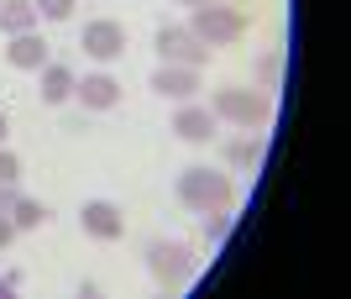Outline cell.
<instances>
[{"label": "cell", "mask_w": 351, "mask_h": 299, "mask_svg": "<svg viewBox=\"0 0 351 299\" xmlns=\"http://www.w3.org/2000/svg\"><path fill=\"white\" fill-rule=\"evenodd\" d=\"M178 205L194 210V215H205V210H231L236 205V184L231 174H215V168L194 163L178 174Z\"/></svg>", "instance_id": "1"}, {"label": "cell", "mask_w": 351, "mask_h": 299, "mask_svg": "<svg viewBox=\"0 0 351 299\" xmlns=\"http://www.w3.org/2000/svg\"><path fill=\"white\" fill-rule=\"evenodd\" d=\"M210 110H215V121H231L236 132H263V126H273V100H267L263 90H241V84L215 90Z\"/></svg>", "instance_id": "2"}, {"label": "cell", "mask_w": 351, "mask_h": 299, "mask_svg": "<svg viewBox=\"0 0 351 299\" xmlns=\"http://www.w3.org/2000/svg\"><path fill=\"white\" fill-rule=\"evenodd\" d=\"M189 32H194L205 47H231V43H241V37H247V11H241V5L205 0V5H194Z\"/></svg>", "instance_id": "3"}, {"label": "cell", "mask_w": 351, "mask_h": 299, "mask_svg": "<svg viewBox=\"0 0 351 299\" xmlns=\"http://www.w3.org/2000/svg\"><path fill=\"white\" fill-rule=\"evenodd\" d=\"M147 273L158 289H184L194 278V247L178 237H158L147 241Z\"/></svg>", "instance_id": "4"}, {"label": "cell", "mask_w": 351, "mask_h": 299, "mask_svg": "<svg viewBox=\"0 0 351 299\" xmlns=\"http://www.w3.org/2000/svg\"><path fill=\"white\" fill-rule=\"evenodd\" d=\"M152 43H158V58L162 63H184V69H205V63H210V47L199 43L189 27H158Z\"/></svg>", "instance_id": "5"}, {"label": "cell", "mask_w": 351, "mask_h": 299, "mask_svg": "<svg viewBox=\"0 0 351 299\" xmlns=\"http://www.w3.org/2000/svg\"><path fill=\"white\" fill-rule=\"evenodd\" d=\"M79 47H84L95 63H116L121 53H126V27L110 21V16H100V21H89V27L79 32Z\"/></svg>", "instance_id": "6"}, {"label": "cell", "mask_w": 351, "mask_h": 299, "mask_svg": "<svg viewBox=\"0 0 351 299\" xmlns=\"http://www.w3.org/2000/svg\"><path fill=\"white\" fill-rule=\"evenodd\" d=\"M79 226H84L95 241H121L126 237V215H121L116 200H89V205L79 210Z\"/></svg>", "instance_id": "7"}, {"label": "cell", "mask_w": 351, "mask_h": 299, "mask_svg": "<svg viewBox=\"0 0 351 299\" xmlns=\"http://www.w3.org/2000/svg\"><path fill=\"white\" fill-rule=\"evenodd\" d=\"M152 84V95H162V100H194L199 95V69H184V63H158V74L147 79Z\"/></svg>", "instance_id": "8"}, {"label": "cell", "mask_w": 351, "mask_h": 299, "mask_svg": "<svg viewBox=\"0 0 351 299\" xmlns=\"http://www.w3.org/2000/svg\"><path fill=\"white\" fill-rule=\"evenodd\" d=\"M73 95H79L84 110H116V105H121V79L105 74V69H95V74L73 79Z\"/></svg>", "instance_id": "9"}, {"label": "cell", "mask_w": 351, "mask_h": 299, "mask_svg": "<svg viewBox=\"0 0 351 299\" xmlns=\"http://www.w3.org/2000/svg\"><path fill=\"white\" fill-rule=\"evenodd\" d=\"M168 126H173V136L178 142H210V136H215V110H210V105H194V100H184L173 110V121H168Z\"/></svg>", "instance_id": "10"}, {"label": "cell", "mask_w": 351, "mask_h": 299, "mask_svg": "<svg viewBox=\"0 0 351 299\" xmlns=\"http://www.w3.org/2000/svg\"><path fill=\"white\" fill-rule=\"evenodd\" d=\"M5 63H11V69H21V74L47 69V63H53V53H47L43 32H21V37H11V43H5Z\"/></svg>", "instance_id": "11"}, {"label": "cell", "mask_w": 351, "mask_h": 299, "mask_svg": "<svg viewBox=\"0 0 351 299\" xmlns=\"http://www.w3.org/2000/svg\"><path fill=\"white\" fill-rule=\"evenodd\" d=\"M73 69H63V63H47V69H37V95H43V105H63L73 100Z\"/></svg>", "instance_id": "12"}, {"label": "cell", "mask_w": 351, "mask_h": 299, "mask_svg": "<svg viewBox=\"0 0 351 299\" xmlns=\"http://www.w3.org/2000/svg\"><path fill=\"white\" fill-rule=\"evenodd\" d=\"M37 5L32 0H0V32L5 37H21V32H37Z\"/></svg>", "instance_id": "13"}, {"label": "cell", "mask_w": 351, "mask_h": 299, "mask_svg": "<svg viewBox=\"0 0 351 299\" xmlns=\"http://www.w3.org/2000/svg\"><path fill=\"white\" fill-rule=\"evenodd\" d=\"M5 215H11L16 231H37V226H47V205H43V200H27V195H16Z\"/></svg>", "instance_id": "14"}, {"label": "cell", "mask_w": 351, "mask_h": 299, "mask_svg": "<svg viewBox=\"0 0 351 299\" xmlns=\"http://www.w3.org/2000/svg\"><path fill=\"white\" fill-rule=\"evenodd\" d=\"M226 163L231 168H257L263 163V142H257V136H231V142H226Z\"/></svg>", "instance_id": "15"}, {"label": "cell", "mask_w": 351, "mask_h": 299, "mask_svg": "<svg viewBox=\"0 0 351 299\" xmlns=\"http://www.w3.org/2000/svg\"><path fill=\"white\" fill-rule=\"evenodd\" d=\"M278 74H283V53H263L257 58V90H273Z\"/></svg>", "instance_id": "16"}, {"label": "cell", "mask_w": 351, "mask_h": 299, "mask_svg": "<svg viewBox=\"0 0 351 299\" xmlns=\"http://www.w3.org/2000/svg\"><path fill=\"white\" fill-rule=\"evenodd\" d=\"M32 5H37V16H43V21H69L79 0H32Z\"/></svg>", "instance_id": "17"}, {"label": "cell", "mask_w": 351, "mask_h": 299, "mask_svg": "<svg viewBox=\"0 0 351 299\" xmlns=\"http://www.w3.org/2000/svg\"><path fill=\"white\" fill-rule=\"evenodd\" d=\"M199 221H205V237L210 241H226V237H231V215H226V210H205Z\"/></svg>", "instance_id": "18"}, {"label": "cell", "mask_w": 351, "mask_h": 299, "mask_svg": "<svg viewBox=\"0 0 351 299\" xmlns=\"http://www.w3.org/2000/svg\"><path fill=\"white\" fill-rule=\"evenodd\" d=\"M16 179H21V158L0 142V184H16Z\"/></svg>", "instance_id": "19"}, {"label": "cell", "mask_w": 351, "mask_h": 299, "mask_svg": "<svg viewBox=\"0 0 351 299\" xmlns=\"http://www.w3.org/2000/svg\"><path fill=\"white\" fill-rule=\"evenodd\" d=\"M16 241V226H11V215H5V210H0V252H5V247H11Z\"/></svg>", "instance_id": "20"}, {"label": "cell", "mask_w": 351, "mask_h": 299, "mask_svg": "<svg viewBox=\"0 0 351 299\" xmlns=\"http://www.w3.org/2000/svg\"><path fill=\"white\" fill-rule=\"evenodd\" d=\"M11 200H16V184H0V210H11Z\"/></svg>", "instance_id": "21"}, {"label": "cell", "mask_w": 351, "mask_h": 299, "mask_svg": "<svg viewBox=\"0 0 351 299\" xmlns=\"http://www.w3.org/2000/svg\"><path fill=\"white\" fill-rule=\"evenodd\" d=\"M5 136H11V121H5V105H0V142H5Z\"/></svg>", "instance_id": "22"}, {"label": "cell", "mask_w": 351, "mask_h": 299, "mask_svg": "<svg viewBox=\"0 0 351 299\" xmlns=\"http://www.w3.org/2000/svg\"><path fill=\"white\" fill-rule=\"evenodd\" d=\"M5 294H16V289H11V284H5V278H0V299H5Z\"/></svg>", "instance_id": "23"}, {"label": "cell", "mask_w": 351, "mask_h": 299, "mask_svg": "<svg viewBox=\"0 0 351 299\" xmlns=\"http://www.w3.org/2000/svg\"><path fill=\"white\" fill-rule=\"evenodd\" d=\"M178 5H205V0H178Z\"/></svg>", "instance_id": "24"}]
</instances>
